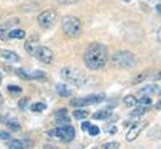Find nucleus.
<instances>
[{
    "mask_svg": "<svg viewBox=\"0 0 161 149\" xmlns=\"http://www.w3.org/2000/svg\"><path fill=\"white\" fill-rule=\"evenodd\" d=\"M107 48L101 43H91L84 53V63L91 70H99L107 63Z\"/></svg>",
    "mask_w": 161,
    "mask_h": 149,
    "instance_id": "1",
    "label": "nucleus"
},
{
    "mask_svg": "<svg viewBox=\"0 0 161 149\" xmlns=\"http://www.w3.org/2000/svg\"><path fill=\"white\" fill-rule=\"evenodd\" d=\"M60 75L64 82L76 87H82L89 83V77L75 67H65L60 70Z\"/></svg>",
    "mask_w": 161,
    "mask_h": 149,
    "instance_id": "2",
    "label": "nucleus"
},
{
    "mask_svg": "<svg viewBox=\"0 0 161 149\" xmlns=\"http://www.w3.org/2000/svg\"><path fill=\"white\" fill-rule=\"evenodd\" d=\"M111 61L120 69H132L138 65V58L134 53L127 50H119L111 56Z\"/></svg>",
    "mask_w": 161,
    "mask_h": 149,
    "instance_id": "3",
    "label": "nucleus"
},
{
    "mask_svg": "<svg viewBox=\"0 0 161 149\" xmlns=\"http://www.w3.org/2000/svg\"><path fill=\"white\" fill-rule=\"evenodd\" d=\"M63 31L69 38H79L82 33V23L76 16H65L61 21Z\"/></svg>",
    "mask_w": 161,
    "mask_h": 149,
    "instance_id": "4",
    "label": "nucleus"
},
{
    "mask_svg": "<svg viewBox=\"0 0 161 149\" xmlns=\"http://www.w3.org/2000/svg\"><path fill=\"white\" fill-rule=\"evenodd\" d=\"M48 136L55 137V138L60 139L63 143H69L75 138V129L70 123L61 124L60 127H58L53 130H48Z\"/></svg>",
    "mask_w": 161,
    "mask_h": 149,
    "instance_id": "5",
    "label": "nucleus"
},
{
    "mask_svg": "<svg viewBox=\"0 0 161 149\" xmlns=\"http://www.w3.org/2000/svg\"><path fill=\"white\" fill-rule=\"evenodd\" d=\"M105 100V95L104 94H91V95H86L82 98H76L73 99L70 102V104L75 108H82V107H87V105H92V104H97Z\"/></svg>",
    "mask_w": 161,
    "mask_h": 149,
    "instance_id": "6",
    "label": "nucleus"
},
{
    "mask_svg": "<svg viewBox=\"0 0 161 149\" xmlns=\"http://www.w3.org/2000/svg\"><path fill=\"white\" fill-rule=\"evenodd\" d=\"M56 20H58V14H56V11L53 10V9L44 10V11H41V13L39 14V16H38V23H39V25H40L41 28H45V29L51 28V26L56 23Z\"/></svg>",
    "mask_w": 161,
    "mask_h": 149,
    "instance_id": "7",
    "label": "nucleus"
},
{
    "mask_svg": "<svg viewBox=\"0 0 161 149\" xmlns=\"http://www.w3.org/2000/svg\"><path fill=\"white\" fill-rule=\"evenodd\" d=\"M35 56L44 64H51L54 61V53L50 48L48 46H44V45H39L36 53H35Z\"/></svg>",
    "mask_w": 161,
    "mask_h": 149,
    "instance_id": "8",
    "label": "nucleus"
},
{
    "mask_svg": "<svg viewBox=\"0 0 161 149\" xmlns=\"http://www.w3.org/2000/svg\"><path fill=\"white\" fill-rule=\"evenodd\" d=\"M146 125H148L146 122H139V123H135L134 125H131L130 129H129L127 133H126V141H127V142L135 141V139L140 136V133L144 130V128H145Z\"/></svg>",
    "mask_w": 161,
    "mask_h": 149,
    "instance_id": "9",
    "label": "nucleus"
},
{
    "mask_svg": "<svg viewBox=\"0 0 161 149\" xmlns=\"http://www.w3.org/2000/svg\"><path fill=\"white\" fill-rule=\"evenodd\" d=\"M39 45H40L39 39H38V36L34 35V36H30V38L25 41L24 48H25V51H26L29 55H35V53H36Z\"/></svg>",
    "mask_w": 161,
    "mask_h": 149,
    "instance_id": "10",
    "label": "nucleus"
},
{
    "mask_svg": "<svg viewBox=\"0 0 161 149\" xmlns=\"http://www.w3.org/2000/svg\"><path fill=\"white\" fill-rule=\"evenodd\" d=\"M19 23V19H16V18H13V19H10V20H8L6 23H4L3 25H0V39L3 40V41H6L8 40V34H9V31H10V28L14 25V24H18Z\"/></svg>",
    "mask_w": 161,
    "mask_h": 149,
    "instance_id": "11",
    "label": "nucleus"
},
{
    "mask_svg": "<svg viewBox=\"0 0 161 149\" xmlns=\"http://www.w3.org/2000/svg\"><path fill=\"white\" fill-rule=\"evenodd\" d=\"M0 58L8 63H18L20 60V56L10 50H0Z\"/></svg>",
    "mask_w": 161,
    "mask_h": 149,
    "instance_id": "12",
    "label": "nucleus"
},
{
    "mask_svg": "<svg viewBox=\"0 0 161 149\" xmlns=\"http://www.w3.org/2000/svg\"><path fill=\"white\" fill-rule=\"evenodd\" d=\"M111 117V109H101V110H97L92 114V118L96 119V120H105L107 118Z\"/></svg>",
    "mask_w": 161,
    "mask_h": 149,
    "instance_id": "13",
    "label": "nucleus"
},
{
    "mask_svg": "<svg viewBox=\"0 0 161 149\" xmlns=\"http://www.w3.org/2000/svg\"><path fill=\"white\" fill-rule=\"evenodd\" d=\"M55 89H56V93L59 95H61V97H70L73 94L71 89L66 84H56Z\"/></svg>",
    "mask_w": 161,
    "mask_h": 149,
    "instance_id": "14",
    "label": "nucleus"
},
{
    "mask_svg": "<svg viewBox=\"0 0 161 149\" xmlns=\"http://www.w3.org/2000/svg\"><path fill=\"white\" fill-rule=\"evenodd\" d=\"M8 36L10 39H24L25 38V31L23 29H13L9 31Z\"/></svg>",
    "mask_w": 161,
    "mask_h": 149,
    "instance_id": "15",
    "label": "nucleus"
},
{
    "mask_svg": "<svg viewBox=\"0 0 161 149\" xmlns=\"http://www.w3.org/2000/svg\"><path fill=\"white\" fill-rule=\"evenodd\" d=\"M148 110H149V108H146V105L140 104V107H138V108H135L134 110H131L130 115H131V117H141V115H144L145 113H148Z\"/></svg>",
    "mask_w": 161,
    "mask_h": 149,
    "instance_id": "16",
    "label": "nucleus"
},
{
    "mask_svg": "<svg viewBox=\"0 0 161 149\" xmlns=\"http://www.w3.org/2000/svg\"><path fill=\"white\" fill-rule=\"evenodd\" d=\"M31 78L35 80H39V82H46L48 80L46 73H44L41 70H35L34 73H31Z\"/></svg>",
    "mask_w": 161,
    "mask_h": 149,
    "instance_id": "17",
    "label": "nucleus"
},
{
    "mask_svg": "<svg viewBox=\"0 0 161 149\" xmlns=\"http://www.w3.org/2000/svg\"><path fill=\"white\" fill-rule=\"evenodd\" d=\"M124 104L126 107H129V108H132V107H135L138 104V99L134 95H127V97L124 98Z\"/></svg>",
    "mask_w": 161,
    "mask_h": 149,
    "instance_id": "18",
    "label": "nucleus"
},
{
    "mask_svg": "<svg viewBox=\"0 0 161 149\" xmlns=\"http://www.w3.org/2000/svg\"><path fill=\"white\" fill-rule=\"evenodd\" d=\"M16 74L21 78V79H25V80H33V78H31V73H28L25 69H23V68H19L18 70H16Z\"/></svg>",
    "mask_w": 161,
    "mask_h": 149,
    "instance_id": "19",
    "label": "nucleus"
},
{
    "mask_svg": "<svg viewBox=\"0 0 161 149\" xmlns=\"http://www.w3.org/2000/svg\"><path fill=\"white\" fill-rule=\"evenodd\" d=\"M30 109H31V112L40 113V112H44L46 109V104H44V103H34V104H31Z\"/></svg>",
    "mask_w": 161,
    "mask_h": 149,
    "instance_id": "20",
    "label": "nucleus"
},
{
    "mask_svg": "<svg viewBox=\"0 0 161 149\" xmlns=\"http://www.w3.org/2000/svg\"><path fill=\"white\" fill-rule=\"evenodd\" d=\"M73 117L75 119H85L89 117V113L86 110H82V109H76L73 112Z\"/></svg>",
    "mask_w": 161,
    "mask_h": 149,
    "instance_id": "21",
    "label": "nucleus"
},
{
    "mask_svg": "<svg viewBox=\"0 0 161 149\" xmlns=\"http://www.w3.org/2000/svg\"><path fill=\"white\" fill-rule=\"evenodd\" d=\"M8 146H9V148H11V149H23L24 148V143H23L21 141H19V139H13V141H10Z\"/></svg>",
    "mask_w": 161,
    "mask_h": 149,
    "instance_id": "22",
    "label": "nucleus"
},
{
    "mask_svg": "<svg viewBox=\"0 0 161 149\" xmlns=\"http://www.w3.org/2000/svg\"><path fill=\"white\" fill-rule=\"evenodd\" d=\"M156 90H158V87H156L155 84H151V85H148V87L143 88V89L140 90V93H141V94H153V93H155Z\"/></svg>",
    "mask_w": 161,
    "mask_h": 149,
    "instance_id": "23",
    "label": "nucleus"
},
{
    "mask_svg": "<svg viewBox=\"0 0 161 149\" xmlns=\"http://www.w3.org/2000/svg\"><path fill=\"white\" fill-rule=\"evenodd\" d=\"M146 77H148V73H146V72H144V73H140V74H138V75L135 77V79L132 80V84H139V83L144 82V80L146 79Z\"/></svg>",
    "mask_w": 161,
    "mask_h": 149,
    "instance_id": "24",
    "label": "nucleus"
},
{
    "mask_svg": "<svg viewBox=\"0 0 161 149\" xmlns=\"http://www.w3.org/2000/svg\"><path fill=\"white\" fill-rule=\"evenodd\" d=\"M56 123L58 124H69L70 123V118L68 115H58L56 117Z\"/></svg>",
    "mask_w": 161,
    "mask_h": 149,
    "instance_id": "25",
    "label": "nucleus"
},
{
    "mask_svg": "<svg viewBox=\"0 0 161 149\" xmlns=\"http://www.w3.org/2000/svg\"><path fill=\"white\" fill-rule=\"evenodd\" d=\"M101 148L104 149H116V148H120V143L117 142H109V143H105L101 146Z\"/></svg>",
    "mask_w": 161,
    "mask_h": 149,
    "instance_id": "26",
    "label": "nucleus"
},
{
    "mask_svg": "<svg viewBox=\"0 0 161 149\" xmlns=\"http://www.w3.org/2000/svg\"><path fill=\"white\" fill-rule=\"evenodd\" d=\"M139 103H140V104H143V105H146V107H150V105H151V103H153V100H151V98H150L149 95H145V97H143V98H140V100H139Z\"/></svg>",
    "mask_w": 161,
    "mask_h": 149,
    "instance_id": "27",
    "label": "nucleus"
},
{
    "mask_svg": "<svg viewBox=\"0 0 161 149\" xmlns=\"http://www.w3.org/2000/svg\"><path fill=\"white\" fill-rule=\"evenodd\" d=\"M8 125H9L10 130H13V132H19V130L21 129V125H20L18 122H9Z\"/></svg>",
    "mask_w": 161,
    "mask_h": 149,
    "instance_id": "28",
    "label": "nucleus"
},
{
    "mask_svg": "<svg viewBox=\"0 0 161 149\" xmlns=\"http://www.w3.org/2000/svg\"><path fill=\"white\" fill-rule=\"evenodd\" d=\"M87 130H89L90 136H97V134L100 133V128L96 127V125H90V128H89Z\"/></svg>",
    "mask_w": 161,
    "mask_h": 149,
    "instance_id": "29",
    "label": "nucleus"
},
{
    "mask_svg": "<svg viewBox=\"0 0 161 149\" xmlns=\"http://www.w3.org/2000/svg\"><path fill=\"white\" fill-rule=\"evenodd\" d=\"M8 90L10 93H21L23 92V89L18 85H8Z\"/></svg>",
    "mask_w": 161,
    "mask_h": 149,
    "instance_id": "30",
    "label": "nucleus"
},
{
    "mask_svg": "<svg viewBox=\"0 0 161 149\" xmlns=\"http://www.w3.org/2000/svg\"><path fill=\"white\" fill-rule=\"evenodd\" d=\"M0 139H3V141H8V139H10V133H9V132H4V130H1V132H0Z\"/></svg>",
    "mask_w": 161,
    "mask_h": 149,
    "instance_id": "31",
    "label": "nucleus"
},
{
    "mask_svg": "<svg viewBox=\"0 0 161 149\" xmlns=\"http://www.w3.org/2000/svg\"><path fill=\"white\" fill-rule=\"evenodd\" d=\"M28 102H29V99H28V98H24L23 100H20V102H19V107H20L21 109H25V108H26Z\"/></svg>",
    "mask_w": 161,
    "mask_h": 149,
    "instance_id": "32",
    "label": "nucleus"
},
{
    "mask_svg": "<svg viewBox=\"0 0 161 149\" xmlns=\"http://www.w3.org/2000/svg\"><path fill=\"white\" fill-rule=\"evenodd\" d=\"M81 128H82V130H87L90 128V123L89 122H84L82 125H81Z\"/></svg>",
    "mask_w": 161,
    "mask_h": 149,
    "instance_id": "33",
    "label": "nucleus"
},
{
    "mask_svg": "<svg viewBox=\"0 0 161 149\" xmlns=\"http://www.w3.org/2000/svg\"><path fill=\"white\" fill-rule=\"evenodd\" d=\"M155 108H156L158 110H160V109H161V99H160V100H159V102H158V103H156V105H155Z\"/></svg>",
    "mask_w": 161,
    "mask_h": 149,
    "instance_id": "34",
    "label": "nucleus"
},
{
    "mask_svg": "<svg viewBox=\"0 0 161 149\" xmlns=\"http://www.w3.org/2000/svg\"><path fill=\"white\" fill-rule=\"evenodd\" d=\"M155 80H159V79H161V72H159L156 75H155V78H154Z\"/></svg>",
    "mask_w": 161,
    "mask_h": 149,
    "instance_id": "35",
    "label": "nucleus"
},
{
    "mask_svg": "<svg viewBox=\"0 0 161 149\" xmlns=\"http://www.w3.org/2000/svg\"><path fill=\"white\" fill-rule=\"evenodd\" d=\"M156 9H158V11H159V13L161 14V4H159V5L156 6Z\"/></svg>",
    "mask_w": 161,
    "mask_h": 149,
    "instance_id": "36",
    "label": "nucleus"
},
{
    "mask_svg": "<svg viewBox=\"0 0 161 149\" xmlns=\"http://www.w3.org/2000/svg\"><path fill=\"white\" fill-rule=\"evenodd\" d=\"M3 103H4V98H3V95L0 93V104H3Z\"/></svg>",
    "mask_w": 161,
    "mask_h": 149,
    "instance_id": "37",
    "label": "nucleus"
},
{
    "mask_svg": "<svg viewBox=\"0 0 161 149\" xmlns=\"http://www.w3.org/2000/svg\"><path fill=\"white\" fill-rule=\"evenodd\" d=\"M158 34H159V39L161 40V29L159 30V33H158Z\"/></svg>",
    "mask_w": 161,
    "mask_h": 149,
    "instance_id": "38",
    "label": "nucleus"
},
{
    "mask_svg": "<svg viewBox=\"0 0 161 149\" xmlns=\"http://www.w3.org/2000/svg\"><path fill=\"white\" fill-rule=\"evenodd\" d=\"M0 84H1V74H0Z\"/></svg>",
    "mask_w": 161,
    "mask_h": 149,
    "instance_id": "39",
    "label": "nucleus"
},
{
    "mask_svg": "<svg viewBox=\"0 0 161 149\" xmlns=\"http://www.w3.org/2000/svg\"><path fill=\"white\" fill-rule=\"evenodd\" d=\"M159 93H160V94H161V88H160V90H159Z\"/></svg>",
    "mask_w": 161,
    "mask_h": 149,
    "instance_id": "40",
    "label": "nucleus"
},
{
    "mask_svg": "<svg viewBox=\"0 0 161 149\" xmlns=\"http://www.w3.org/2000/svg\"><path fill=\"white\" fill-rule=\"evenodd\" d=\"M0 120H1V115H0Z\"/></svg>",
    "mask_w": 161,
    "mask_h": 149,
    "instance_id": "41",
    "label": "nucleus"
}]
</instances>
